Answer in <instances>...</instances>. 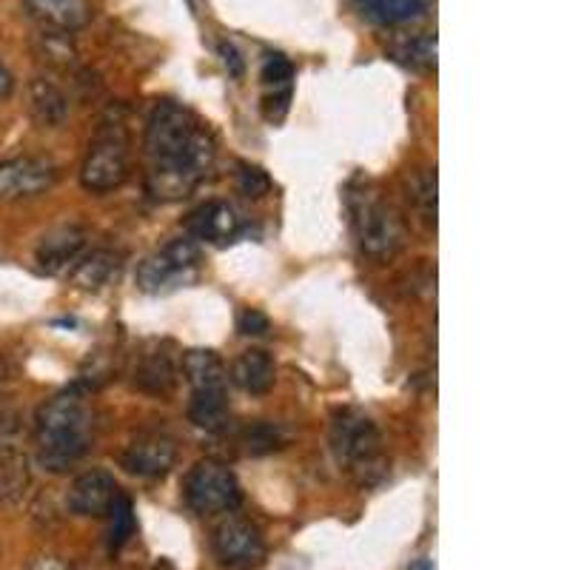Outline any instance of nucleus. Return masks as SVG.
<instances>
[{"label": "nucleus", "mask_w": 570, "mask_h": 570, "mask_svg": "<svg viewBox=\"0 0 570 570\" xmlns=\"http://www.w3.org/2000/svg\"><path fill=\"white\" fill-rule=\"evenodd\" d=\"M188 232L195 240L212 243V246H226L240 234V217L228 203L212 200L191 212L188 217Z\"/></svg>", "instance_id": "obj_14"}, {"label": "nucleus", "mask_w": 570, "mask_h": 570, "mask_svg": "<svg viewBox=\"0 0 570 570\" xmlns=\"http://www.w3.org/2000/svg\"><path fill=\"white\" fill-rule=\"evenodd\" d=\"M197 263H200V248L195 246V240H171L137 266V285L146 294H160L195 277Z\"/></svg>", "instance_id": "obj_7"}, {"label": "nucleus", "mask_w": 570, "mask_h": 570, "mask_svg": "<svg viewBox=\"0 0 570 570\" xmlns=\"http://www.w3.org/2000/svg\"><path fill=\"white\" fill-rule=\"evenodd\" d=\"M131 171V140L120 120H106L80 166V186L91 195H106L126 183Z\"/></svg>", "instance_id": "obj_4"}, {"label": "nucleus", "mask_w": 570, "mask_h": 570, "mask_svg": "<svg viewBox=\"0 0 570 570\" xmlns=\"http://www.w3.org/2000/svg\"><path fill=\"white\" fill-rule=\"evenodd\" d=\"M177 442L163 431H142L124 451V468L140 480H160L175 468Z\"/></svg>", "instance_id": "obj_10"}, {"label": "nucleus", "mask_w": 570, "mask_h": 570, "mask_svg": "<svg viewBox=\"0 0 570 570\" xmlns=\"http://www.w3.org/2000/svg\"><path fill=\"white\" fill-rule=\"evenodd\" d=\"M228 394L226 389H206V391H191V402H188V420L195 422L200 431L217 434L228 425Z\"/></svg>", "instance_id": "obj_21"}, {"label": "nucleus", "mask_w": 570, "mask_h": 570, "mask_svg": "<svg viewBox=\"0 0 570 570\" xmlns=\"http://www.w3.org/2000/svg\"><path fill=\"white\" fill-rule=\"evenodd\" d=\"M409 570H434V564L428 562V559H416V562H414V564H411V568H409Z\"/></svg>", "instance_id": "obj_36"}, {"label": "nucleus", "mask_w": 570, "mask_h": 570, "mask_svg": "<svg viewBox=\"0 0 570 570\" xmlns=\"http://www.w3.org/2000/svg\"><path fill=\"white\" fill-rule=\"evenodd\" d=\"M27 570H69V564L60 557H38Z\"/></svg>", "instance_id": "obj_33"}, {"label": "nucleus", "mask_w": 570, "mask_h": 570, "mask_svg": "<svg viewBox=\"0 0 570 570\" xmlns=\"http://www.w3.org/2000/svg\"><path fill=\"white\" fill-rule=\"evenodd\" d=\"M120 268H124V254L111 248H95L71 268V285L80 292H100L120 274Z\"/></svg>", "instance_id": "obj_19"}, {"label": "nucleus", "mask_w": 570, "mask_h": 570, "mask_svg": "<svg viewBox=\"0 0 570 570\" xmlns=\"http://www.w3.org/2000/svg\"><path fill=\"white\" fill-rule=\"evenodd\" d=\"M109 551H120L131 537H135V528H137V519H135V505H131V499L126 493H117L115 502L109 508Z\"/></svg>", "instance_id": "obj_25"}, {"label": "nucleus", "mask_w": 570, "mask_h": 570, "mask_svg": "<svg viewBox=\"0 0 570 570\" xmlns=\"http://www.w3.org/2000/svg\"><path fill=\"white\" fill-rule=\"evenodd\" d=\"M259 78L268 89H292V80H294V63L285 55H268L266 63H263V71H259Z\"/></svg>", "instance_id": "obj_28"}, {"label": "nucleus", "mask_w": 570, "mask_h": 570, "mask_svg": "<svg viewBox=\"0 0 570 570\" xmlns=\"http://www.w3.org/2000/svg\"><path fill=\"white\" fill-rule=\"evenodd\" d=\"M237 328H240V334H246V337H266L268 331H272V320L263 312H257V308H246V312L237 317Z\"/></svg>", "instance_id": "obj_30"}, {"label": "nucleus", "mask_w": 570, "mask_h": 570, "mask_svg": "<svg viewBox=\"0 0 570 570\" xmlns=\"http://www.w3.org/2000/svg\"><path fill=\"white\" fill-rule=\"evenodd\" d=\"M434 0H354L360 18L374 27H409L425 18Z\"/></svg>", "instance_id": "obj_18"}, {"label": "nucleus", "mask_w": 570, "mask_h": 570, "mask_svg": "<svg viewBox=\"0 0 570 570\" xmlns=\"http://www.w3.org/2000/svg\"><path fill=\"white\" fill-rule=\"evenodd\" d=\"M9 376H12V365H9L7 354L0 351V383H3V380H9Z\"/></svg>", "instance_id": "obj_35"}, {"label": "nucleus", "mask_w": 570, "mask_h": 570, "mask_svg": "<svg viewBox=\"0 0 570 570\" xmlns=\"http://www.w3.org/2000/svg\"><path fill=\"white\" fill-rule=\"evenodd\" d=\"M411 200H414L416 212H420L422 220L428 226L436 228V171L422 169L416 171L414 180H411Z\"/></svg>", "instance_id": "obj_26"}, {"label": "nucleus", "mask_w": 570, "mask_h": 570, "mask_svg": "<svg viewBox=\"0 0 570 570\" xmlns=\"http://www.w3.org/2000/svg\"><path fill=\"white\" fill-rule=\"evenodd\" d=\"M237 186L246 197L252 200H259V197H266L272 191V177L266 171L259 169V166H248V163H240V171H237Z\"/></svg>", "instance_id": "obj_29"}, {"label": "nucleus", "mask_w": 570, "mask_h": 570, "mask_svg": "<svg viewBox=\"0 0 570 570\" xmlns=\"http://www.w3.org/2000/svg\"><path fill=\"white\" fill-rule=\"evenodd\" d=\"M217 52H220L223 66H226L232 78H243V75H246V60L240 58V52H237V46L228 43V40H220V46H217Z\"/></svg>", "instance_id": "obj_32"}, {"label": "nucleus", "mask_w": 570, "mask_h": 570, "mask_svg": "<svg viewBox=\"0 0 570 570\" xmlns=\"http://www.w3.org/2000/svg\"><path fill=\"white\" fill-rule=\"evenodd\" d=\"M58 166L43 157H14L0 163V203L38 197L55 186Z\"/></svg>", "instance_id": "obj_9"}, {"label": "nucleus", "mask_w": 570, "mask_h": 570, "mask_svg": "<svg viewBox=\"0 0 570 570\" xmlns=\"http://www.w3.org/2000/svg\"><path fill=\"white\" fill-rule=\"evenodd\" d=\"M35 434L40 468L63 473L89 454L95 440V411L78 391H66L40 405Z\"/></svg>", "instance_id": "obj_2"}, {"label": "nucleus", "mask_w": 570, "mask_h": 570, "mask_svg": "<svg viewBox=\"0 0 570 570\" xmlns=\"http://www.w3.org/2000/svg\"><path fill=\"white\" fill-rule=\"evenodd\" d=\"M214 557L223 568H252L266 557L263 533L252 519L226 517L212 533Z\"/></svg>", "instance_id": "obj_8"}, {"label": "nucleus", "mask_w": 570, "mask_h": 570, "mask_svg": "<svg viewBox=\"0 0 570 570\" xmlns=\"http://www.w3.org/2000/svg\"><path fill=\"white\" fill-rule=\"evenodd\" d=\"M232 383L252 396H263L277 383V365L274 356L263 348L243 351L232 365Z\"/></svg>", "instance_id": "obj_15"}, {"label": "nucleus", "mask_w": 570, "mask_h": 570, "mask_svg": "<svg viewBox=\"0 0 570 570\" xmlns=\"http://www.w3.org/2000/svg\"><path fill=\"white\" fill-rule=\"evenodd\" d=\"M12 89H14L12 71H9L7 66L0 63V104H3V100H7L9 95H12Z\"/></svg>", "instance_id": "obj_34"}, {"label": "nucleus", "mask_w": 570, "mask_h": 570, "mask_svg": "<svg viewBox=\"0 0 570 570\" xmlns=\"http://www.w3.org/2000/svg\"><path fill=\"white\" fill-rule=\"evenodd\" d=\"M288 104H292V89H277L274 95L266 98L263 115H266V120H272V124H279L285 117V111H288Z\"/></svg>", "instance_id": "obj_31"}, {"label": "nucleus", "mask_w": 570, "mask_h": 570, "mask_svg": "<svg viewBox=\"0 0 570 570\" xmlns=\"http://www.w3.org/2000/svg\"><path fill=\"white\" fill-rule=\"evenodd\" d=\"M38 52L46 63L58 66V69H69V66L75 63V58H78V49H75V43L69 40V35L46 32V29L38 40Z\"/></svg>", "instance_id": "obj_27"}, {"label": "nucleus", "mask_w": 570, "mask_h": 570, "mask_svg": "<svg viewBox=\"0 0 570 570\" xmlns=\"http://www.w3.org/2000/svg\"><path fill=\"white\" fill-rule=\"evenodd\" d=\"M183 376H186V383L191 385V391L226 389L228 371L214 351L195 348L183 356Z\"/></svg>", "instance_id": "obj_22"}, {"label": "nucleus", "mask_w": 570, "mask_h": 570, "mask_svg": "<svg viewBox=\"0 0 570 570\" xmlns=\"http://www.w3.org/2000/svg\"><path fill=\"white\" fill-rule=\"evenodd\" d=\"M331 451L360 485H376L389 473L383 434L363 411L345 409L331 420Z\"/></svg>", "instance_id": "obj_3"}, {"label": "nucleus", "mask_w": 570, "mask_h": 570, "mask_svg": "<svg viewBox=\"0 0 570 570\" xmlns=\"http://www.w3.org/2000/svg\"><path fill=\"white\" fill-rule=\"evenodd\" d=\"M391 58L414 71H436V35L425 32L391 46Z\"/></svg>", "instance_id": "obj_23"}, {"label": "nucleus", "mask_w": 570, "mask_h": 570, "mask_svg": "<svg viewBox=\"0 0 570 570\" xmlns=\"http://www.w3.org/2000/svg\"><path fill=\"white\" fill-rule=\"evenodd\" d=\"M183 497L197 517L232 513L243 502L240 482L234 471L217 460H200L188 471L183 482Z\"/></svg>", "instance_id": "obj_6"}, {"label": "nucleus", "mask_w": 570, "mask_h": 570, "mask_svg": "<svg viewBox=\"0 0 570 570\" xmlns=\"http://www.w3.org/2000/svg\"><path fill=\"white\" fill-rule=\"evenodd\" d=\"M86 228L80 226H60L49 232L40 240L35 259H38L40 272L46 274H63L78 266V259L86 252Z\"/></svg>", "instance_id": "obj_12"}, {"label": "nucleus", "mask_w": 570, "mask_h": 570, "mask_svg": "<svg viewBox=\"0 0 570 570\" xmlns=\"http://www.w3.org/2000/svg\"><path fill=\"white\" fill-rule=\"evenodd\" d=\"M240 445L248 456H266L288 445V434L277 422H252L240 434Z\"/></svg>", "instance_id": "obj_24"}, {"label": "nucleus", "mask_w": 570, "mask_h": 570, "mask_svg": "<svg viewBox=\"0 0 570 570\" xmlns=\"http://www.w3.org/2000/svg\"><path fill=\"white\" fill-rule=\"evenodd\" d=\"M117 493H120V488H117L111 473L86 471L71 482L69 493H66V508L75 517H106Z\"/></svg>", "instance_id": "obj_11"}, {"label": "nucleus", "mask_w": 570, "mask_h": 570, "mask_svg": "<svg viewBox=\"0 0 570 570\" xmlns=\"http://www.w3.org/2000/svg\"><path fill=\"white\" fill-rule=\"evenodd\" d=\"M32 485V465L27 451L12 442H0V505H20Z\"/></svg>", "instance_id": "obj_17"}, {"label": "nucleus", "mask_w": 570, "mask_h": 570, "mask_svg": "<svg viewBox=\"0 0 570 570\" xmlns=\"http://www.w3.org/2000/svg\"><path fill=\"white\" fill-rule=\"evenodd\" d=\"M29 111L43 129H58L69 117V98L52 78H35L29 86Z\"/></svg>", "instance_id": "obj_20"}, {"label": "nucleus", "mask_w": 570, "mask_h": 570, "mask_svg": "<svg viewBox=\"0 0 570 570\" xmlns=\"http://www.w3.org/2000/svg\"><path fill=\"white\" fill-rule=\"evenodd\" d=\"M23 9L35 23H40V29L63 35L89 27L91 14H95L91 0H23Z\"/></svg>", "instance_id": "obj_13"}, {"label": "nucleus", "mask_w": 570, "mask_h": 570, "mask_svg": "<svg viewBox=\"0 0 570 570\" xmlns=\"http://www.w3.org/2000/svg\"><path fill=\"white\" fill-rule=\"evenodd\" d=\"M177 385L175 356L163 348L142 351L135 365V389L151 396H169Z\"/></svg>", "instance_id": "obj_16"}, {"label": "nucleus", "mask_w": 570, "mask_h": 570, "mask_svg": "<svg viewBox=\"0 0 570 570\" xmlns=\"http://www.w3.org/2000/svg\"><path fill=\"white\" fill-rule=\"evenodd\" d=\"M354 228L360 248L371 259H391L409 240V228L402 214L389 200L376 195H363L354 200Z\"/></svg>", "instance_id": "obj_5"}, {"label": "nucleus", "mask_w": 570, "mask_h": 570, "mask_svg": "<svg viewBox=\"0 0 570 570\" xmlns=\"http://www.w3.org/2000/svg\"><path fill=\"white\" fill-rule=\"evenodd\" d=\"M142 149L149 157L146 191L160 203H177L208 175L217 142L195 111L175 100H160L146 124Z\"/></svg>", "instance_id": "obj_1"}]
</instances>
